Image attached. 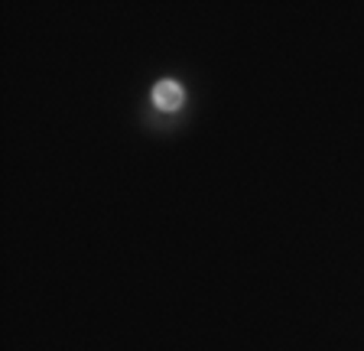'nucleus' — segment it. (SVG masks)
I'll return each instance as SVG.
<instances>
[{"mask_svg": "<svg viewBox=\"0 0 364 351\" xmlns=\"http://www.w3.org/2000/svg\"><path fill=\"white\" fill-rule=\"evenodd\" d=\"M182 101H186V92H182V85L166 78V82H156L153 85V104L159 111H179Z\"/></svg>", "mask_w": 364, "mask_h": 351, "instance_id": "nucleus-1", "label": "nucleus"}]
</instances>
